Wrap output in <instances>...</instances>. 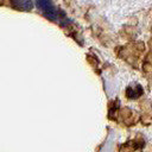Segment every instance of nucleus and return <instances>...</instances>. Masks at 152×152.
<instances>
[{
    "label": "nucleus",
    "mask_w": 152,
    "mask_h": 152,
    "mask_svg": "<svg viewBox=\"0 0 152 152\" xmlns=\"http://www.w3.org/2000/svg\"><path fill=\"white\" fill-rule=\"evenodd\" d=\"M126 94H127V96H128L129 99H137V97H139V96L142 94V88H141L140 84H137V83L131 84V86L127 88Z\"/></svg>",
    "instance_id": "nucleus-1"
},
{
    "label": "nucleus",
    "mask_w": 152,
    "mask_h": 152,
    "mask_svg": "<svg viewBox=\"0 0 152 152\" xmlns=\"http://www.w3.org/2000/svg\"><path fill=\"white\" fill-rule=\"evenodd\" d=\"M12 6L18 8V10H25V11H30L33 6V4L31 1H12Z\"/></svg>",
    "instance_id": "nucleus-2"
},
{
    "label": "nucleus",
    "mask_w": 152,
    "mask_h": 152,
    "mask_svg": "<svg viewBox=\"0 0 152 152\" xmlns=\"http://www.w3.org/2000/svg\"><path fill=\"white\" fill-rule=\"evenodd\" d=\"M36 5H37V7H38L39 10H42L43 12H45V11H48L49 8L52 7V4H51L50 1H37Z\"/></svg>",
    "instance_id": "nucleus-3"
}]
</instances>
